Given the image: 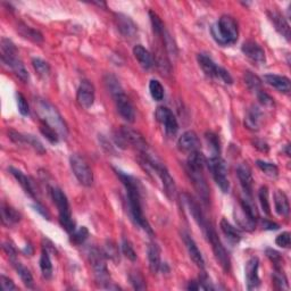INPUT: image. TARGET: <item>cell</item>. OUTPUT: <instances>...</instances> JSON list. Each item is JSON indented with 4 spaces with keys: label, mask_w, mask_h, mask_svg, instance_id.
<instances>
[{
    "label": "cell",
    "mask_w": 291,
    "mask_h": 291,
    "mask_svg": "<svg viewBox=\"0 0 291 291\" xmlns=\"http://www.w3.org/2000/svg\"><path fill=\"white\" fill-rule=\"evenodd\" d=\"M116 174L122 181L124 188L127 190V200H128V209L129 214L134 224L139 227L143 228L146 232L152 235L153 230L150 227L149 223L143 214L142 210V194H141V185L139 181L134 176L122 172V171L116 170Z\"/></svg>",
    "instance_id": "cell-1"
},
{
    "label": "cell",
    "mask_w": 291,
    "mask_h": 291,
    "mask_svg": "<svg viewBox=\"0 0 291 291\" xmlns=\"http://www.w3.org/2000/svg\"><path fill=\"white\" fill-rule=\"evenodd\" d=\"M205 165L206 158L200 150L189 154L188 160H186V172L201 200L207 202L210 200V188L204 175Z\"/></svg>",
    "instance_id": "cell-2"
},
{
    "label": "cell",
    "mask_w": 291,
    "mask_h": 291,
    "mask_svg": "<svg viewBox=\"0 0 291 291\" xmlns=\"http://www.w3.org/2000/svg\"><path fill=\"white\" fill-rule=\"evenodd\" d=\"M35 107L41 122L53 128L60 138H66L69 136V127L53 103L45 99H38L35 100Z\"/></svg>",
    "instance_id": "cell-3"
},
{
    "label": "cell",
    "mask_w": 291,
    "mask_h": 291,
    "mask_svg": "<svg viewBox=\"0 0 291 291\" xmlns=\"http://www.w3.org/2000/svg\"><path fill=\"white\" fill-rule=\"evenodd\" d=\"M211 33L213 39L220 46H232L238 41V24L231 16L223 15L214 25H212Z\"/></svg>",
    "instance_id": "cell-4"
},
{
    "label": "cell",
    "mask_w": 291,
    "mask_h": 291,
    "mask_svg": "<svg viewBox=\"0 0 291 291\" xmlns=\"http://www.w3.org/2000/svg\"><path fill=\"white\" fill-rule=\"evenodd\" d=\"M0 48H2V60L5 65H7L13 73L16 75L20 81L29 82L30 75L28 70L25 69L23 61L19 59L17 56V49L16 46L14 45L12 40L7 38L2 39V44H0Z\"/></svg>",
    "instance_id": "cell-5"
},
{
    "label": "cell",
    "mask_w": 291,
    "mask_h": 291,
    "mask_svg": "<svg viewBox=\"0 0 291 291\" xmlns=\"http://www.w3.org/2000/svg\"><path fill=\"white\" fill-rule=\"evenodd\" d=\"M49 192L51 199H53L57 210H58L60 225L64 227L66 232L73 233L75 231V222L72 218L69 199H67L64 191L59 189L58 186H50Z\"/></svg>",
    "instance_id": "cell-6"
},
{
    "label": "cell",
    "mask_w": 291,
    "mask_h": 291,
    "mask_svg": "<svg viewBox=\"0 0 291 291\" xmlns=\"http://www.w3.org/2000/svg\"><path fill=\"white\" fill-rule=\"evenodd\" d=\"M201 231L204 232L207 241L211 243L213 253H214L217 262L220 263L222 268L224 269L225 272H230V269H231L230 257H228V254L225 251L224 246L222 245V242L220 240V238H218V236H217L214 226L212 225L211 222H209L204 227L201 228Z\"/></svg>",
    "instance_id": "cell-7"
},
{
    "label": "cell",
    "mask_w": 291,
    "mask_h": 291,
    "mask_svg": "<svg viewBox=\"0 0 291 291\" xmlns=\"http://www.w3.org/2000/svg\"><path fill=\"white\" fill-rule=\"evenodd\" d=\"M88 256H89V262L92 266L93 273H95L97 282L99 283L102 288L107 289L108 285L111 284V282H109L111 275H109V271L107 268L105 255L98 248L93 247L90 248L89 253H88Z\"/></svg>",
    "instance_id": "cell-8"
},
{
    "label": "cell",
    "mask_w": 291,
    "mask_h": 291,
    "mask_svg": "<svg viewBox=\"0 0 291 291\" xmlns=\"http://www.w3.org/2000/svg\"><path fill=\"white\" fill-rule=\"evenodd\" d=\"M206 165L218 188L224 194L228 192V190H230V182L227 179V169L224 160L220 156H212V157L206 159Z\"/></svg>",
    "instance_id": "cell-9"
},
{
    "label": "cell",
    "mask_w": 291,
    "mask_h": 291,
    "mask_svg": "<svg viewBox=\"0 0 291 291\" xmlns=\"http://www.w3.org/2000/svg\"><path fill=\"white\" fill-rule=\"evenodd\" d=\"M197 60H198V64L201 67L202 72H204L207 76L221 80L224 82L225 85H232L233 83V79L230 75V73L225 69H223V67L218 66L207 54H198Z\"/></svg>",
    "instance_id": "cell-10"
},
{
    "label": "cell",
    "mask_w": 291,
    "mask_h": 291,
    "mask_svg": "<svg viewBox=\"0 0 291 291\" xmlns=\"http://www.w3.org/2000/svg\"><path fill=\"white\" fill-rule=\"evenodd\" d=\"M70 164L71 169L74 173L75 178L80 182L82 185L90 186L93 183V173L90 169L89 164L87 160L82 157V156L74 154L70 157Z\"/></svg>",
    "instance_id": "cell-11"
},
{
    "label": "cell",
    "mask_w": 291,
    "mask_h": 291,
    "mask_svg": "<svg viewBox=\"0 0 291 291\" xmlns=\"http://www.w3.org/2000/svg\"><path fill=\"white\" fill-rule=\"evenodd\" d=\"M119 136L123 142H126L130 146H132L136 149H138L140 153H144L149 150L148 143L146 141L143 136L137 130L129 127H122L119 130Z\"/></svg>",
    "instance_id": "cell-12"
},
{
    "label": "cell",
    "mask_w": 291,
    "mask_h": 291,
    "mask_svg": "<svg viewBox=\"0 0 291 291\" xmlns=\"http://www.w3.org/2000/svg\"><path fill=\"white\" fill-rule=\"evenodd\" d=\"M155 116L157 118V121L164 127L165 131L169 136H174V134L178 132L179 130L178 121H176V117L174 116L173 112L171 111L170 108L159 106L157 109H156Z\"/></svg>",
    "instance_id": "cell-13"
},
{
    "label": "cell",
    "mask_w": 291,
    "mask_h": 291,
    "mask_svg": "<svg viewBox=\"0 0 291 291\" xmlns=\"http://www.w3.org/2000/svg\"><path fill=\"white\" fill-rule=\"evenodd\" d=\"M114 101H115V106L117 112L119 113L124 119L127 122L132 123L134 122V118H136V112H134V107L132 105V102L130 101L129 97L126 95V92L121 91L116 93V95L113 96Z\"/></svg>",
    "instance_id": "cell-14"
},
{
    "label": "cell",
    "mask_w": 291,
    "mask_h": 291,
    "mask_svg": "<svg viewBox=\"0 0 291 291\" xmlns=\"http://www.w3.org/2000/svg\"><path fill=\"white\" fill-rule=\"evenodd\" d=\"M8 137L13 142H15L16 144L29 146V147L34 149L35 152L39 154L46 153L44 144L39 141V139H36V137L32 136V134H23V133L14 131V130H10V131L8 132Z\"/></svg>",
    "instance_id": "cell-15"
},
{
    "label": "cell",
    "mask_w": 291,
    "mask_h": 291,
    "mask_svg": "<svg viewBox=\"0 0 291 291\" xmlns=\"http://www.w3.org/2000/svg\"><path fill=\"white\" fill-rule=\"evenodd\" d=\"M76 100L83 108H90L95 102V88L89 81H82L76 92Z\"/></svg>",
    "instance_id": "cell-16"
},
{
    "label": "cell",
    "mask_w": 291,
    "mask_h": 291,
    "mask_svg": "<svg viewBox=\"0 0 291 291\" xmlns=\"http://www.w3.org/2000/svg\"><path fill=\"white\" fill-rule=\"evenodd\" d=\"M241 51L247 58L258 65L265 64V61H266V56H265L264 49L257 43H255V41H246L241 47Z\"/></svg>",
    "instance_id": "cell-17"
},
{
    "label": "cell",
    "mask_w": 291,
    "mask_h": 291,
    "mask_svg": "<svg viewBox=\"0 0 291 291\" xmlns=\"http://www.w3.org/2000/svg\"><path fill=\"white\" fill-rule=\"evenodd\" d=\"M259 261L257 257H252L246 264L245 273H246V283L248 290L257 289L261 285V279L258 274Z\"/></svg>",
    "instance_id": "cell-18"
},
{
    "label": "cell",
    "mask_w": 291,
    "mask_h": 291,
    "mask_svg": "<svg viewBox=\"0 0 291 291\" xmlns=\"http://www.w3.org/2000/svg\"><path fill=\"white\" fill-rule=\"evenodd\" d=\"M178 147L182 153L191 154L199 150L200 141L197 133L194 131L184 132L178 140Z\"/></svg>",
    "instance_id": "cell-19"
},
{
    "label": "cell",
    "mask_w": 291,
    "mask_h": 291,
    "mask_svg": "<svg viewBox=\"0 0 291 291\" xmlns=\"http://www.w3.org/2000/svg\"><path fill=\"white\" fill-rule=\"evenodd\" d=\"M237 175L239 181H240L243 194L247 196H252L254 178H253L252 169L249 168V165L247 163H241L239 165L237 168Z\"/></svg>",
    "instance_id": "cell-20"
},
{
    "label": "cell",
    "mask_w": 291,
    "mask_h": 291,
    "mask_svg": "<svg viewBox=\"0 0 291 291\" xmlns=\"http://www.w3.org/2000/svg\"><path fill=\"white\" fill-rule=\"evenodd\" d=\"M182 238H183L184 245L186 247V251H188L190 258L192 259V262H194L198 267L204 268L205 267L204 257H202V255L198 249V247H197L194 239H192L188 233H184V232L182 233Z\"/></svg>",
    "instance_id": "cell-21"
},
{
    "label": "cell",
    "mask_w": 291,
    "mask_h": 291,
    "mask_svg": "<svg viewBox=\"0 0 291 291\" xmlns=\"http://www.w3.org/2000/svg\"><path fill=\"white\" fill-rule=\"evenodd\" d=\"M116 24L119 32L122 33V35L126 36V38L132 39L136 36L138 32L137 25L134 24L133 20L129 16H127V15L116 14Z\"/></svg>",
    "instance_id": "cell-22"
},
{
    "label": "cell",
    "mask_w": 291,
    "mask_h": 291,
    "mask_svg": "<svg viewBox=\"0 0 291 291\" xmlns=\"http://www.w3.org/2000/svg\"><path fill=\"white\" fill-rule=\"evenodd\" d=\"M263 121V113L258 106H252L247 111L245 117V127L251 131H258Z\"/></svg>",
    "instance_id": "cell-23"
},
{
    "label": "cell",
    "mask_w": 291,
    "mask_h": 291,
    "mask_svg": "<svg viewBox=\"0 0 291 291\" xmlns=\"http://www.w3.org/2000/svg\"><path fill=\"white\" fill-rule=\"evenodd\" d=\"M267 14H268L269 19H271V22L274 25L275 30H277L280 34L284 36V38L289 41L290 40V25H289L287 18L282 16V15L279 12H275V10L268 12Z\"/></svg>",
    "instance_id": "cell-24"
},
{
    "label": "cell",
    "mask_w": 291,
    "mask_h": 291,
    "mask_svg": "<svg viewBox=\"0 0 291 291\" xmlns=\"http://www.w3.org/2000/svg\"><path fill=\"white\" fill-rule=\"evenodd\" d=\"M264 81L268 86L275 88L278 91L283 93H289L291 90V82L287 76H281L277 74H266L264 75Z\"/></svg>",
    "instance_id": "cell-25"
},
{
    "label": "cell",
    "mask_w": 291,
    "mask_h": 291,
    "mask_svg": "<svg viewBox=\"0 0 291 291\" xmlns=\"http://www.w3.org/2000/svg\"><path fill=\"white\" fill-rule=\"evenodd\" d=\"M147 254L150 271L154 274L158 273L160 266H162V262H160V249L157 243L150 242L147 248Z\"/></svg>",
    "instance_id": "cell-26"
},
{
    "label": "cell",
    "mask_w": 291,
    "mask_h": 291,
    "mask_svg": "<svg viewBox=\"0 0 291 291\" xmlns=\"http://www.w3.org/2000/svg\"><path fill=\"white\" fill-rule=\"evenodd\" d=\"M133 55L139 61V64L141 65L144 70H150L155 65L153 55L141 45H137L134 47Z\"/></svg>",
    "instance_id": "cell-27"
},
{
    "label": "cell",
    "mask_w": 291,
    "mask_h": 291,
    "mask_svg": "<svg viewBox=\"0 0 291 291\" xmlns=\"http://www.w3.org/2000/svg\"><path fill=\"white\" fill-rule=\"evenodd\" d=\"M9 172L12 174L16 181L19 183V185L22 186L23 190L25 191V194L29 195L30 197H32V198H35V191L33 188V183L32 181H31L27 175H25L23 172H20L19 170L15 169V168H9Z\"/></svg>",
    "instance_id": "cell-28"
},
{
    "label": "cell",
    "mask_w": 291,
    "mask_h": 291,
    "mask_svg": "<svg viewBox=\"0 0 291 291\" xmlns=\"http://www.w3.org/2000/svg\"><path fill=\"white\" fill-rule=\"evenodd\" d=\"M233 215H235V220L237 222V224L239 225V227H241L242 230L253 231L255 226H256V221H254L240 206L235 210Z\"/></svg>",
    "instance_id": "cell-29"
},
{
    "label": "cell",
    "mask_w": 291,
    "mask_h": 291,
    "mask_svg": "<svg viewBox=\"0 0 291 291\" xmlns=\"http://www.w3.org/2000/svg\"><path fill=\"white\" fill-rule=\"evenodd\" d=\"M274 207L275 212L278 213L280 216H288L290 212L289 200L287 195L281 190H277L274 194Z\"/></svg>",
    "instance_id": "cell-30"
},
{
    "label": "cell",
    "mask_w": 291,
    "mask_h": 291,
    "mask_svg": "<svg viewBox=\"0 0 291 291\" xmlns=\"http://www.w3.org/2000/svg\"><path fill=\"white\" fill-rule=\"evenodd\" d=\"M20 214L19 213L13 209L12 206L3 204L2 205V221L5 225L12 226L14 224H16L20 221Z\"/></svg>",
    "instance_id": "cell-31"
},
{
    "label": "cell",
    "mask_w": 291,
    "mask_h": 291,
    "mask_svg": "<svg viewBox=\"0 0 291 291\" xmlns=\"http://www.w3.org/2000/svg\"><path fill=\"white\" fill-rule=\"evenodd\" d=\"M220 227L222 232L224 233V236L228 241H231L232 243H238L241 240V233L238 230L237 227L233 226L230 222L225 218H222L220 222Z\"/></svg>",
    "instance_id": "cell-32"
},
{
    "label": "cell",
    "mask_w": 291,
    "mask_h": 291,
    "mask_svg": "<svg viewBox=\"0 0 291 291\" xmlns=\"http://www.w3.org/2000/svg\"><path fill=\"white\" fill-rule=\"evenodd\" d=\"M10 262H12L14 268L16 269V272L19 275V278L23 281V283L27 285L28 288H33L34 287L33 278H32V274H31L29 269L25 267L22 263H19L18 261H16V258L10 259Z\"/></svg>",
    "instance_id": "cell-33"
},
{
    "label": "cell",
    "mask_w": 291,
    "mask_h": 291,
    "mask_svg": "<svg viewBox=\"0 0 291 291\" xmlns=\"http://www.w3.org/2000/svg\"><path fill=\"white\" fill-rule=\"evenodd\" d=\"M17 31L19 32V34L23 36V38L29 39V40L32 41V43L41 44L44 41V36L39 32L38 30H35L33 28H30L25 24H22V23L18 24Z\"/></svg>",
    "instance_id": "cell-34"
},
{
    "label": "cell",
    "mask_w": 291,
    "mask_h": 291,
    "mask_svg": "<svg viewBox=\"0 0 291 291\" xmlns=\"http://www.w3.org/2000/svg\"><path fill=\"white\" fill-rule=\"evenodd\" d=\"M40 268H41V273H43L45 279L47 280L51 279V277H53V263H51L50 256L46 248H44L43 252H41Z\"/></svg>",
    "instance_id": "cell-35"
},
{
    "label": "cell",
    "mask_w": 291,
    "mask_h": 291,
    "mask_svg": "<svg viewBox=\"0 0 291 291\" xmlns=\"http://www.w3.org/2000/svg\"><path fill=\"white\" fill-rule=\"evenodd\" d=\"M103 82H105L106 89L108 90V92L111 93L112 97L116 93L123 91V88L121 86V83L117 80L116 76H114L113 74H106L105 79H103Z\"/></svg>",
    "instance_id": "cell-36"
},
{
    "label": "cell",
    "mask_w": 291,
    "mask_h": 291,
    "mask_svg": "<svg viewBox=\"0 0 291 291\" xmlns=\"http://www.w3.org/2000/svg\"><path fill=\"white\" fill-rule=\"evenodd\" d=\"M256 165H257V168L261 170L265 175H267V176H269V178H273V179L278 178L279 169L275 164L264 162V160H257Z\"/></svg>",
    "instance_id": "cell-37"
},
{
    "label": "cell",
    "mask_w": 291,
    "mask_h": 291,
    "mask_svg": "<svg viewBox=\"0 0 291 291\" xmlns=\"http://www.w3.org/2000/svg\"><path fill=\"white\" fill-rule=\"evenodd\" d=\"M245 82L247 87L249 88V90H252L255 95L257 92H259L262 89V81L257 75L253 74L252 72H246L245 74Z\"/></svg>",
    "instance_id": "cell-38"
},
{
    "label": "cell",
    "mask_w": 291,
    "mask_h": 291,
    "mask_svg": "<svg viewBox=\"0 0 291 291\" xmlns=\"http://www.w3.org/2000/svg\"><path fill=\"white\" fill-rule=\"evenodd\" d=\"M274 268L275 269L273 273V282L275 288L279 290L288 289V280L282 271V267H274Z\"/></svg>",
    "instance_id": "cell-39"
},
{
    "label": "cell",
    "mask_w": 291,
    "mask_h": 291,
    "mask_svg": "<svg viewBox=\"0 0 291 291\" xmlns=\"http://www.w3.org/2000/svg\"><path fill=\"white\" fill-rule=\"evenodd\" d=\"M149 91L153 99L156 101H162L164 99V88L162 83L157 80H152L149 82Z\"/></svg>",
    "instance_id": "cell-40"
},
{
    "label": "cell",
    "mask_w": 291,
    "mask_h": 291,
    "mask_svg": "<svg viewBox=\"0 0 291 291\" xmlns=\"http://www.w3.org/2000/svg\"><path fill=\"white\" fill-rule=\"evenodd\" d=\"M103 255H105L106 258H109L113 262H119V252H118V247L115 242L113 241H107L103 246V251H102Z\"/></svg>",
    "instance_id": "cell-41"
},
{
    "label": "cell",
    "mask_w": 291,
    "mask_h": 291,
    "mask_svg": "<svg viewBox=\"0 0 291 291\" xmlns=\"http://www.w3.org/2000/svg\"><path fill=\"white\" fill-rule=\"evenodd\" d=\"M149 16H150V22H152L154 33L157 36H159V38H163V35L166 32V30H165L164 23L162 22V19L159 18L157 14L152 12V10L149 12Z\"/></svg>",
    "instance_id": "cell-42"
},
{
    "label": "cell",
    "mask_w": 291,
    "mask_h": 291,
    "mask_svg": "<svg viewBox=\"0 0 291 291\" xmlns=\"http://www.w3.org/2000/svg\"><path fill=\"white\" fill-rule=\"evenodd\" d=\"M40 131L44 134V137L48 140L51 143H58L59 141V134L57 133L53 128H50L49 126H47L46 123L40 122Z\"/></svg>",
    "instance_id": "cell-43"
},
{
    "label": "cell",
    "mask_w": 291,
    "mask_h": 291,
    "mask_svg": "<svg viewBox=\"0 0 291 291\" xmlns=\"http://www.w3.org/2000/svg\"><path fill=\"white\" fill-rule=\"evenodd\" d=\"M71 242L76 246H80L87 240L88 237H89V231H88L86 226H81L80 228H77V230L75 228V231L71 233Z\"/></svg>",
    "instance_id": "cell-44"
},
{
    "label": "cell",
    "mask_w": 291,
    "mask_h": 291,
    "mask_svg": "<svg viewBox=\"0 0 291 291\" xmlns=\"http://www.w3.org/2000/svg\"><path fill=\"white\" fill-rule=\"evenodd\" d=\"M258 198H259V202H261L262 210L266 215L271 214V205H269V200H268V189L267 186H262L259 189L258 192Z\"/></svg>",
    "instance_id": "cell-45"
},
{
    "label": "cell",
    "mask_w": 291,
    "mask_h": 291,
    "mask_svg": "<svg viewBox=\"0 0 291 291\" xmlns=\"http://www.w3.org/2000/svg\"><path fill=\"white\" fill-rule=\"evenodd\" d=\"M32 65H33V69L35 70V72L38 73L40 76H48L49 73H50V66L49 64L45 61L44 59L41 58H33L32 59Z\"/></svg>",
    "instance_id": "cell-46"
},
{
    "label": "cell",
    "mask_w": 291,
    "mask_h": 291,
    "mask_svg": "<svg viewBox=\"0 0 291 291\" xmlns=\"http://www.w3.org/2000/svg\"><path fill=\"white\" fill-rule=\"evenodd\" d=\"M121 248H122V253H123L124 256H126L127 258H129L131 262L136 261V259H137V253H136V251H134L132 243L130 242L128 239H123Z\"/></svg>",
    "instance_id": "cell-47"
},
{
    "label": "cell",
    "mask_w": 291,
    "mask_h": 291,
    "mask_svg": "<svg viewBox=\"0 0 291 291\" xmlns=\"http://www.w3.org/2000/svg\"><path fill=\"white\" fill-rule=\"evenodd\" d=\"M130 282L133 285V288L136 290H144L146 289V283L144 279L142 278V275L138 272H132L130 273Z\"/></svg>",
    "instance_id": "cell-48"
},
{
    "label": "cell",
    "mask_w": 291,
    "mask_h": 291,
    "mask_svg": "<svg viewBox=\"0 0 291 291\" xmlns=\"http://www.w3.org/2000/svg\"><path fill=\"white\" fill-rule=\"evenodd\" d=\"M266 256L269 258V261L274 264V267H282L283 258L281 256V254L278 253L277 251H274V249L268 248L266 249Z\"/></svg>",
    "instance_id": "cell-49"
},
{
    "label": "cell",
    "mask_w": 291,
    "mask_h": 291,
    "mask_svg": "<svg viewBox=\"0 0 291 291\" xmlns=\"http://www.w3.org/2000/svg\"><path fill=\"white\" fill-rule=\"evenodd\" d=\"M17 98V106H18V111L20 113V115L23 116H28L30 114V107H29V103L25 99V97L22 95V93H17L16 95Z\"/></svg>",
    "instance_id": "cell-50"
},
{
    "label": "cell",
    "mask_w": 291,
    "mask_h": 291,
    "mask_svg": "<svg viewBox=\"0 0 291 291\" xmlns=\"http://www.w3.org/2000/svg\"><path fill=\"white\" fill-rule=\"evenodd\" d=\"M205 137H206L207 142H209V144L211 146V148L214 150L216 155L220 153V140H218V137L216 136V134L213 133V132H207L205 134Z\"/></svg>",
    "instance_id": "cell-51"
},
{
    "label": "cell",
    "mask_w": 291,
    "mask_h": 291,
    "mask_svg": "<svg viewBox=\"0 0 291 291\" xmlns=\"http://www.w3.org/2000/svg\"><path fill=\"white\" fill-rule=\"evenodd\" d=\"M256 97H257V99L259 100V102H261L264 107H273L274 106L273 98L269 96L268 93L265 92L264 90H261L259 92H257Z\"/></svg>",
    "instance_id": "cell-52"
},
{
    "label": "cell",
    "mask_w": 291,
    "mask_h": 291,
    "mask_svg": "<svg viewBox=\"0 0 291 291\" xmlns=\"http://www.w3.org/2000/svg\"><path fill=\"white\" fill-rule=\"evenodd\" d=\"M275 243L281 248H289L290 247V233L282 232L275 239Z\"/></svg>",
    "instance_id": "cell-53"
},
{
    "label": "cell",
    "mask_w": 291,
    "mask_h": 291,
    "mask_svg": "<svg viewBox=\"0 0 291 291\" xmlns=\"http://www.w3.org/2000/svg\"><path fill=\"white\" fill-rule=\"evenodd\" d=\"M0 284H2L3 291H12L17 289V287L15 285L12 280L7 277H5V275H2V278H0Z\"/></svg>",
    "instance_id": "cell-54"
},
{
    "label": "cell",
    "mask_w": 291,
    "mask_h": 291,
    "mask_svg": "<svg viewBox=\"0 0 291 291\" xmlns=\"http://www.w3.org/2000/svg\"><path fill=\"white\" fill-rule=\"evenodd\" d=\"M253 144H254L255 148H257L259 150V152H262V153H267L268 152V144L265 141H263V140L256 139L255 141H253Z\"/></svg>",
    "instance_id": "cell-55"
},
{
    "label": "cell",
    "mask_w": 291,
    "mask_h": 291,
    "mask_svg": "<svg viewBox=\"0 0 291 291\" xmlns=\"http://www.w3.org/2000/svg\"><path fill=\"white\" fill-rule=\"evenodd\" d=\"M4 251L6 252V254L8 255L10 259L16 258V251H15V248H14L12 245H8V243H5V245H4Z\"/></svg>",
    "instance_id": "cell-56"
},
{
    "label": "cell",
    "mask_w": 291,
    "mask_h": 291,
    "mask_svg": "<svg viewBox=\"0 0 291 291\" xmlns=\"http://www.w3.org/2000/svg\"><path fill=\"white\" fill-rule=\"evenodd\" d=\"M263 227L265 228V230H278V228H280V225L272 221L265 220L263 222Z\"/></svg>",
    "instance_id": "cell-57"
},
{
    "label": "cell",
    "mask_w": 291,
    "mask_h": 291,
    "mask_svg": "<svg viewBox=\"0 0 291 291\" xmlns=\"http://www.w3.org/2000/svg\"><path fill=\"white\" fill-rule=\"evenodd\" d=\"M34 209H35V211H38L41 215H44L47 218V220H49V214H48V213H47L46 210L43 209V207L39 206V205H36V206H34Z\"/></svg>",
    "instance_id": "cell-58"
},
{
    "label": "cell",
    "mask_w": 291,
    "mask_h": 291,
    "mask_svg": "<svg viewBox=\"0 0 291 291\" xmlns=\"http://www.w3.org/2000/svg\"><path fill=\"white\" fill-rule=\"evenodd\" d=\"M289 148H290L289 144L285 146V148H284V152H285V154H287V156H290V150H289Z\"/></svg>",
    "instance_id": "cell-59"
}]
</instances>
